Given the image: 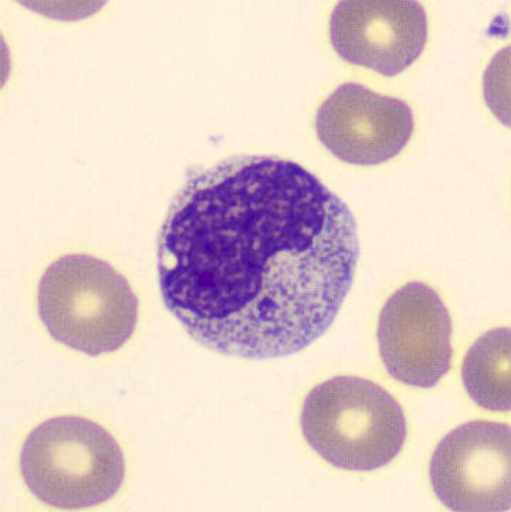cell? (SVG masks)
<instances>
[{"instance_id": "cell-1", "label": "cell", "mask_w": 511, "mask_h": 512, "mask_svg": "<svg viewBox=\"0 0 511 512\" xmlns=\"http://www.w3.org/2000/svg\"><path fill=\"white\" fill-rule=\"evenodd\" d=\"M162 300L203 347L282 358L326 334L354 283L350 208L276 157H236L189 176L158 236Z\"/></svg>"}, {"instance_id": "cell-2", "label": "cell", "mask_w": 511, "mask_h": 512, "mask_svg": "<svg viewBox=\"0 0 511 512\" xmlns=\"http://www.w3.org/2000/svg\"><path fill=\"white\" fill-rule=\"evenodd\" d=\"M40 320L60 344L90 356L111 354L133 337L140 303L107 261L69 254L40 278Z\"/></svg>"}, {"instance_id": "cell-3", "label": "cell", "mask_w": 511, "mask_h": 512, "mask_svg": "<svg viewBox=\"0 0 511 512\" xmlns=\"http://www.w3.org/2000/svg\"><path fill=\"white\" fill-rule=\"evenodd\" d=\"M301 432L331 466L372 471L391 463L404 447L406 419L398 400L377 383L335 376L304 399Z\"/></svg>"}, {"instance_id": "cell-4", "label": "cell", "mask_w": 511, "mask_h": 512, "mask_svg": "<svg viewBox=\"0 0 511 512\" xmlns=\"http://www.w3.org/2000/svg\"><path fill=\"white\" fill-rule=\"evenodd\" d=\"M20 473L43 503L59 510H84L120 491L125 460L120 444L104 427L84 417L59 416L27 436Z\"/></svg>"}, {"instance_id": "cell-5", "label": "cell", "mask_w": 511, "mask_h": 512, "mask_svg": "<svg viewBox=\"0 0 511 512\" xmlns=\"http://www.w3.org/2000/svg\"><path fill=\"white\" fill-rule=\"evenodd\" d=\"M429 477L449 510L510 511V426L473 420L456 427L436 447Z\"/></svg>"}, {"instance_id": "cell-6", "label": "cell", "mask_w": 511, "mask_h": 512, "mask_svg": "<svg viewBox=\"0 0 511 512\" xmlns=\"http://www.w3.org/2000/svg\"><path fill=\"white\" fill-rule=\"evenodd\" d=\"M379 354L388 374L414 388L438 385L452 368V318L421 281L395 291L379 314Z\"/></svg>"}, {"instance_id": "cell-7", "label": "cell", "mask_w": 511, "mask_h": 512, "mask_svg": "<svg viewBox=\"0 0 511 512\" xmlns=\"http://www.w3.org/2000/svg\"><path fill=\"white\" fill-rule=\"evenodd\" d=\"M330 40L341 59L394 77L421 57L428 16L414 0H343L331 13Z\"/></svg>"}, {"instance_id": "cell-8", "label": "cell", "mask_w": 511, "mask_h": 512, "mask_svg": "<svg viewBox=\"0 0 511 512\" xmlns=\"http://www.w3.org/2000/svg\"><path fill=\"white\" fill-rule=\"evenodd\" d=\"M414 114L399 98L357 83L343 84L318 108L317 137L340 161L384 164L397 157L414 134Z\"/></svg>"}, {"instance_id": "cell-9", "label": "cell", "mask_w": 511, "mask_h": 512, "mask_svg": "<svg viewBox=\"0 0 511 512\" xmlns=\"http://www.w3.org/2000/svg\"><path fill=\"white\" fill-rule=\"evenodd\" d=\"M510 371V328H496L483 334L467 351L462 366L463 386L480 408L490 412H509Z\"/></svg>"}]
</instances>
